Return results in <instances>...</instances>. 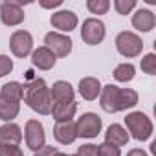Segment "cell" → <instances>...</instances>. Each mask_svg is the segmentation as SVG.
<instances>
[{"instance_id":"cell-1","label":"cell","mask_w":156,"mask_h":156,"mask_svg":"<svg viewBox=\"0 0 156 156\" xmlns=\"http://www.w3.org/2000/svg\"><path fill=\"white\" fill-rule=\"evenodd\" d=\"M22 99L31 110H35L41 116H48L51 112V107H53L51 94L46 81L41 79V77H35L30 83L22 85Z\"/></svg>"},{"instance_id":"cell-2","label":"cell","mask_w":156,"mask_h":156,"mask_svg":"<svg viewBox=\"0 0 156 156\" xmlns=\"http://www.w3.org/2000/svg\"><path fill=\"white\" fill-rule=\"evenodd\" d=\"M99 96H101L99 98L101 108L110 114L121 112L138 105V92L132 88H119L116 85H107V87H101Z\"/></svg>"},{"instance_id":"cell-3","label":"cell","mask_w":156,"mask_h":156,"mask_svg":"<svg viewBox=\"0 0 156 156\" xmlns=\"http://www.w3.org/2000/svg\"><path fill=\"white\" fill-rule=\"evenodd\" d=\"M125 125H127V130L130 132V136L134 140H138V141H147L152 136V121L143 112H130V114H127Z\"/></svg>"},{"instance_id":"cell-4","label":"cell","mask_w":156,"mask_h":156,"mask_svg":"<svg viewBox=\"0 0 156 156\" xmlns=\"http://www.w3.org/2000/svg\"><path fill=\"white\" fill-rule=\"evenodd\" d=\"M116 50H118L123 57H127V59L138 57V55H141V51H143L141 37H138V35L132 33V31H121V33H118V37H116Z\"/></svg>"},{"instance_id":"cell-5","label":"cell","mask_w":156,"mask_h":156,"mask_svg":"<svg viewBox=\"0 0 156 156\" xmlns=\"http://www.w3.org/2000/svg\"><path fill=\"white\" fill-rule=\"evenodd\" d=\"M103 129V121L98 114L87 112L75 121V132L77 138H96Z\"/></svg>"},{"instance_id":"cell-6","label":"cell","mask_w":156,"mask_h":156,"mask_svg":"<svg viewBox=\"0 0 156 156\" xmlns=\"http://www.w3.org/2000/svg\"><path fill=\"white\" fill-rule=\"evenodd\" d=\"M105 24L99 20V19H87L83 22V28H81V39L85 44H90V46H96V44H101L103 39H105Z\"/></svg>"},{"instance_id":"cell-7","label":"cell","mask_w":156,"mask_h":156,"mask_svg":"<svg viewBox=\"0 0 156 156\" xmlns=\"http://www.w3.org/2000/svg\"><path fill=\"white\" fill-rule=\"evenodd\" d=\"M24 138H26V145L37 152L41 147L46 145V134H44V127L39 119H28L26 127H24Z\"/></svg>"},{"instance_id":"cell-8","label":"cell","mask_w":156,"mask_h":156,"mask_svg":"<svg viewBox=\"0 0 156 156\" xmlns=\"http://www.w3.org/2000/svg\"><path fill=\"white\" fill-rule=\"evenodd\" d=\"M9 48L15 57L24 59L33 51V37L26 30H17L9 39Z\"/></svg>"},{"instance_id":"cell-9","label":"cell","mask_w":156,"mask_h":156,"mask_svg":"<svg viewBox=\"0 0 156 156\" xmlns=\"http://www.w3.org/2000/svg\"><path fill=\"white\" fill-rule=\"evenodd\" d=\"M44 44L46 48L55 55V57H66L70 51H72V39L64 33H59V31H50L46 33L44 37Z\"/></svg>"},{"instance_id":"cell-10","label":"cell","mask_w":156,"mask_h":156,"mask_svg":"<svg viewBox=\"0 0 156 156\" xmlns=\"http://www.w3.org/2000/svg\"><path fill=\"white\" fill-rule=\"evenodd\" d=\"M24 19H26L24 9L19 4H15L13 0H6L0 4V20L6 26H19L20 22H24Z\"/></svg>"},{"instance_id":"cell-11","label":"cell","mask_w":156,"mask_h":156,"mask_svg":"<svg viewBox=\"0 0 156 156\" xmlns=\"http://www.w3.org/2000/svg\"><path fill=\"white\" fill-rule=\"evenodd\" d=\"M51 26L62 33H70L72 30L77 28V24H79V19H77V15L70 9H61V11H55L50 19Z\"/></svg>"},{"instance_id":"cell-12","label":"cell","mask_w":156,"mask_h":156,"mask_svg":"<svg viewBox=\"0 0 156 156\" xmlns=\"http://www.w3.org/2000/svg\"><path fill=\"white\" fill-rule=\"evenodd\" d=\"M53 138L61 143V145H70L77 140V132H75V123L73 121H59L53 127Z\"/></svg>"},{"instance_id":"cell-13","label":"cell","mask_w":156,"mask_h":156,"mask_svg":"<svg viewBox=\"0 0 156 156\" xmlns=\"http://www.w3.org/2000/svg\"><path fill=\"white\" fill-rule=\"evenodd\" d=\"M50 94L53 103H72L75 98L73 87L68 81H55L53 87L50 88Z\"/></svg>"},{"instance_id":"cell-14","label":"cell","mask_w":156,"mask_h":156,"mask_svg":"<svg viewBox=\"0 0 156 156\" xmlns=\"http://www.w3.org/2000/svg\"><path fill=\"white\" fill-rule=\"evenodd\" d=\"M31 62L39 70H51L55 66V62H57V57L46 46H41V48L31 51Z\"/></svg>"},{"instance_id":"cell-15","label":"cell","mask_w":156,"mask_h":156,"mask_svg":"<svg viewBox=\"0 0 156 156\" xmlns=\"http://www.w3.org/2000/svg\"><path fill=\"white\" fill-rule=\"evenodd\" d=\"M132 26L138 30V31H151L154 26H156V17L151 9H138L134 15H132Z\"/></svg>"},{"instance_id":"cell-16","label":"cell","mask_w":156,"mask_h":156,"mask_svg":"<svg viewBox=\"0 0 156 156\" xmlns=\"http://www.w3.org/2000/svg\"><path fill=\"white\" fill-rule=\"evenodd\" d=\"M22 141V129L15 123H4L0 127V145H19Z\"/></svg>"},{"instance_id":"cell-17","label":"cell","mask_w":156,"mask_h":156,"mask_svg":"<svg viewBox=\"0 0 156 156\" xmlns=\"http://www.w3.org/2000/svg\"><path fill=\"white\" fill-rule=\"evenodd\" d=\"M79 94L87 101L98 99V96L101 94V83H99V79H96V77H83V79L79 81Z\"/></svg>"},{"instance_id":"cell-18","label":"cell","mask_w":156,"mask_h":156,"mask_svg":"<svg viewBox=\"0 0 156 156\" xmlns=\"http://www.w3.org/2000/svg\"><path fill=\"white\" fill-rule=\"evenodd\" d=\"M129 132H127V129H123L121 125H118V123H112L108 129H107V132H105V141L107 143H110V145H116V147H123V145H127L129 143Z\"/></svg>"},{"instance_id":"cell-19","label":"cell","mask_w":156,"mask_h":156,"mask_svg":"<svg viewBox=\"0 0 156 156\" xmlns=\"http://www.w3.org/2000/svg\"><path fill=\"white\" fill-rule=\"evenodd\" d=\"M75 112H77V103L72 101V103H53L50 114L53 116L55 123H59V121H72Z\"/></svg>"},{"instance_id":"cell-20","label":"cell","mask_w":156,"mask_h":156,"mask_svg":"<svg viewBox=\"0 0 156 156\" xmlns=\"http://www.w3.org/2000/svg\"><path fill=\"white\" fill-rule=\"evenodd\" d=\"M0 99L13 101V103H20V101H22V85H20L19 81L6 83L2 88H0Z\"/></svg>"},{"instance_id":"cell-21","label":"cell","mask_w":156,"mask_h":156,"mask_svg":"<svg viewBox=\"0 0 156 156\" xmlns=\"http://www.w3.org/2000/svg\"><path fill=\"white\" fill-rule=\"evenodd\" d=\"M20 112V103H13V101H6V99H0V119L11 123Z\"/></svg>"},{"instance_id":"cell-22","label":"cell","mask_w":156,"mask_h":156,"mask_svg":"<svg viewBox=\"0 0 156 156\" xmlns=\"http://www.w3.org/2000/svg\"><path fill=\"white\" fill-rule=\"evenodd\" d=\"M134 75H136V68H134V64H130V62H121V64H118L116 70H114V79L119 81V83H129V81H132Z\"/></svg>"},{"instance_id":"cell-23","label":"cell","mask_w":156,"mask_h":156,"mask_svg":"<svg viewBox=\"0 0 156 156\" xmlns=\"http://www.w3.org/2000/svg\"><path fill=\"white\" fill-rule=\"evenodd\" d=\"M87 8L92 15H105L110 9V0H87Z\"/></svg>"},{"instance_id":"cell-24","label":"cell","mask_w":156,"mask_h":156,"mask_svg":"<svg viewBox=\"0 0 156 156\" xmlns=\"http://www.w3.org/2000/svg\"><path fill=\"white\" fill-rule=\"evenodd\" d=\"M141 70L149 75H156V53H147L141 59Z\"/></svg>"},{"instance_id":"cell-25","label":"cell","mask_w":156,"mask_h":156,"mask_svg":"<svg viewBox=\"0 0 156 156\" xmlns=\"http://www.w3.org/2000/svg\"><path fill=\"white\" fill-rule=\"evenodd\" d=\"M136 8V0H114V9L119 15H129Z\"/></svg>"},{"instance_id":"cell-26","label":"cell","mask_w":156,"mask_h":156,"mask_svg":"<svg viewBox=\"0 0 156 156\" xmlns=\"http://www.w3.org/2000/svg\"><path fill=\"white\" fill-rule=\"evenodd\" d=\"M98 149H99V156H121V151H119V147H116V145H110V143H101V145H98Z\"/></svg>"},{"instance_id":"cell-27","label":"cell","mask_w":156,"mask_h":156,"mask_svg":"<svg viewBox=\"0 0 156 156\" xmlns=\"http://www.w3.org/2000/svg\"><path fill=\"white\" fill-rule=\"evenodd\" d=\"M0 156H24L19 145H0Z\"/></svg>"},{"instance_id":"cell-28","label":"cell","mask_w":156,"mask_h":156,"mask_svg":"<svg viewBox=\"0 0 156 156\" xmlns=\"http://www.w3.org/2000/svg\"><path fill=\"white\" fill-rule=\"evenodd\" d=\"M77 154L79 156H99V149L94 143H85L77 149Z\"/></svg>"},{"instance_id":"cell-29","label":"cell","mask_w":156,"mask_h":156,"mask_svg":"<svg viewBox=\"0 0 156 156\" xmlns=\"http://www.w3.org/2000/svg\"><path fill=\"white\" fill-rule=\"evenodd\" d=\"M11 70H13V61L8 55H0V77L11 73Z\"/></svg>"},{"instance_id":"cell-30","label":"cell","mask_w":156,"mask_h":156,"mask_svg":"<svg viewBox=\"0 0 156 156\" xmlns=\"http://www.w3.org/2000/svg\"><path fill=\"white\" fill-rule=\"evenodd\" d=\"M57 152H59L57 147H53V145H44V147H41V149L35 152V156H55Z\"/></svg>"},{"instance_id":"cell-31","label":"cell","mask_w":156,"mask_h":156,"mask_svg":"<svg viewBox=\"0 0 156 156\" xmlns=\"http://www.w3.org/2000/svg\"><path fill=\"white\" fill-rule=\"evenodd\" d=\"M61 4H62V0H53V2H41V8L51 9V8H59Z\"/></svg>"},{"instance_id":"cell-32","label":"cell","mask_w":156,"mask_h":156,"mask_svg":"<svg viewBox=\"0 0 156 156\" xmlns=\"http://www.w3.org/2000/svg\"><path fill=\"white\" fill-rule=\"evenodd\" d=\"M127 156H149L143 149H130L129 152H127Z\"/></svg>"},{"instance_id":"cell-33","label":"cell","mask_w":156,"mask_h":156,"mask_svg":"<svg viewBox=\"0 0 156 156\" xmlns=\"http://www.w3.org/2000/svg\"><path fill=\"white\" fill-rule=\"evenodd\" d=\"M55 156H70V154H66V152H61V151H59V152H57Z\"/></svg>"},{"instance_id":"cell-34","label":"cell","mask_w":156,"mask_h":156,"mask_svg":"<svg viewBox=\"0 0 156 156\" xmlns=\"http://www.w3.org/2000/svg\"><path fill=\"white\" fill-rule=\"evenodd\" d=\"M70 156H79V154H77V152H75V154H70Z\"/></svg>"}]
</instances>
